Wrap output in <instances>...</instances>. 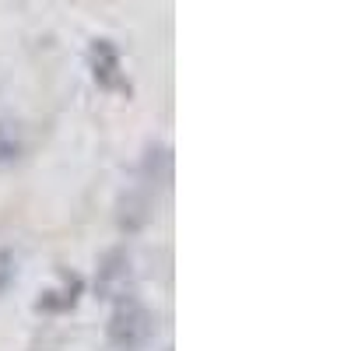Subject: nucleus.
<instances>
[{
    "label": "nucleus",
    "mask_w": 351,
    "mask_h": 351,
    "mask_svg": "<svg viewBox=\"0 0 351 351\" xmlns=\"http://www.w3.org/2000/svg\"><path fill=\"white\" fill-rule=\"evenodd\" d=\"M155 337V316L148 306H141L137 299H127L116 306L112 319H109V341L123 351H141Z\"/></svg>",
    "instance_id": "nucleus-1"
},
{
    "label": "nucleus",
    "mask_w": 351,
    "mask_h": 351,
    "mask_svg": "<svg viewBox=\"0 0 351 351\" xmlns=\"http://www.w3.org/2000/svg\"><path fill=\"white\" fill-rule=\"evenodd\" d=\"M92 67H95V81L102 88H120L123 84L120 81V56H116V49L106 39H99L92 46Z\"/></svg>",
    "instance_id": "nucleus-2"
},
{
    "label": "nucleus",
    "mask_w": 351,
    "mask_h": 351,
    "mask_svg": "<svg viewBox=\"0 0 351 351\" xmlns=\"http://www.w3.org/2000/svg\"><path fill=\"white\" fill-rule=\"evenodd\" d=\"M127 267H130V260L123 253H112L106 260V267H102V278H99V288L106 291V295H127Z\"/></svg>",
    "instance_id": "nucleus-3"
},
{
    "label": "nucleus",
    "mask_w": 351,
    "mask_h": 351,
    "mask_svg": "<svg viewBox=\"0 0 351 351\" xmlns=\"http://www.w3.org/2000/svg\"><path fill=\"white\" fill-rule=\"evenodd\" d=\"M14 158H18V141L4 123H0V165H11Z\"/></svg>",
    "instance_id": "nucleus-4"
},
{
    "label": "nucleus",
    "mask_w": 351,
    "mask_h": 351,
    "mask_svg": "<svg viewBox=\"0 0 351 351\" xmlns=\"http://www.w3.org/2000/svg\"><path fill=\"white\" fill-rule=\"evenodd\" d=\"M11 281H14V260H11V253H0V291Z\"/></svg>",
    "instance_id": "nucleus-5"
}]
</instances>
